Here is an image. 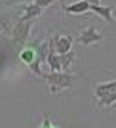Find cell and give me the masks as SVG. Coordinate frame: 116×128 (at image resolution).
Segmentation results:
<instances>
[{"label":"cell","mask_w":116,"mask_h":128,"mask_svg":"<svg viewBox=\"0 0 116 128\" xmlns=\"http://www.w3.org/2000/svg\"><path fill=\"white\" fill-rule=\"evenodd\" d=\"M34 23H36V19H29V21H25V19H19V17L13 21V27H11V31H10V38H8V40L11 42V46H13L17 52L27 44Z\"/></svg>","instance_id":"1"},{"label":"cell","mask_w":116,"mask_h":128,"mask_svg":"<svg viewBox=\"0 0 116 128\" xmlns=\"http://www.w3.org/2000/svg\"><path fill=\"white\" fill-rule=\"evenodd\" d=\"M42 78L48 84V90L52 94H57L61 90L72 88L78 76L72 75V73H53V71H50V73H42Z\"/></svg>","instance_id":"2"},{"label":"cell","mask_w":116,"mask_h":128,"mask_svg":"<svg viewBox=\"0 0 116 128\" xmlns=\"http://www.w3.org/2000/svg\"><path fill=\"white\" fill-rule=\"evenodd\" d=\"M72 44H74V38L70 34H65V32H59V34L50 36V50L59 54V56L69 54L72 50Z\"/></svg>","instance_id":"3"},{"label":"cell","mask_w":116,"mask_h":128,"mask_svg":"<svg viewBox=\"0 0 116 128\" xmlns=\"http://www.w3.org/2000/svg\"><path fill=\"white\" fill-rule=\"evenodd\" d=\"M103 34H105V32H103V29H97L95 25H90V27H86L84 31L76 36V42L82 44V46L99 44V42H103Z\"/></svg>","instance_id":"4"},{"label":"cell","mask_w":116,"mask_h":128,"mask_svg":"<svg viewBox=\"0 0 116 128\" xmlns=\"http://www.w3.org/2000/svg\"><path fill=\"white\" fill-rule=\"evenodd\" d=\"M93 92V98L101 100V98H105L107 94H111V92H116V80H107V82H99V84H95L91 88Z\"/></svg>","instance_id":"5"},{"label":"cell","mask_w":116,"mask_h":128,"mask_svg":"<svg viewBox=\"0 0 116 128\" xmlns=\"http://www.w3.org/2000/svg\"><path fill=\"white\" fill-rule=\"evenodd\" d=\"M42 8L40 6H36L34 2H25L23 4V14L19 16V19H25V21H29V19H38V17L42 16Z\"/></svg>","instance_id":"6"},{"label":"cell","mask_w":116,"mask_h":128,"mask_svg":"<svg viewBox=\"0 0 116 128\" xmlns=\"http://www.w3.org/2000/svg\"><path fill=\"white\" fill-rule=\"evenodd\" d=\"M61 10L65 14H86V12H90V4L86 2V0H78V2H72V4H61Z\"/></svg>","instance_id":"7"},{"label":"cell","mask_w":116,"mask_h":128,"mask_svg":"<svg viewBox=\"0 0 116 128\" xmlns=\"http://www.w3.org/2000/svg\"><path fill=\"white\" fill-rule=\"evenodd\" d=\"M112 10H114V6H93V4H90V12H93L95 16H99V17H103L107 23H112L114 21V17H112Z\"/></svg>","instance_id":"8"},{"label":"cell","mask_w":116,"mask_h":128,"mask_svg":"<svg viewBox=\"0 0 116 128\" xmlns=\"http://www.w3.org/2000/svg\"><path fill=\"white\" fill-rule=\"evenodd\" d=\"M74 63H76V52L70 50L69 54H63L61 56V73H70Z\"/></svg>","instance_id":"9"},{"label":"cell","mask_w":116,"mask_h":128,"mask_svg":"<svg viewBox=\"0 0 116 128\" xmlns=\"http://www.w3.org/2000/svg\"><path fill=\"white\" fill-rule=\"evenodd\" d=\"M17 56H19V59H21L27 67L36 61V56H34V48H32V46H23V48L17 52Z\"/></svg>","instance_id":"10"},{"label":"cell","mask_w":116,"mask_h":128,"mask_svg":"<svg viewBox=\"0 0 116 128\" xmlns=\"http://www.w3.org/2000/svg\"><path fill=\"white\" fill-rule=\"evenodd\" d=\"M38 128H61V126H57V124L53 122L50 115H44V117H42V122H40V126H38Z\"/></svg>","instance_id":"11"},{"label":"cell","mask_w":116,"mask_h":128,"mask_svg":"<svg viewBox=\"0 0 116 128\" xmlns=\"http://www.w3.org/2000/svg\"><path fill=\"white\" fill-rule=\"evenodd\" d=\"M88 4H93V6H99L101 4V0H86Z\"/></svg>","instance_id":"12"},{"label":"cell","mask_w":116,"mask_h":128,"mask_svg":"<svg viewBox=\"0 0 116 128\" xmlns=\"http://www.w3.org/2000/svg\"><path fill=\"white\" fill-rule=\"evenodd\" d=\"M114 113H116V111H114Z\"/></svg>","instance_id":"13"}]
</instances>
